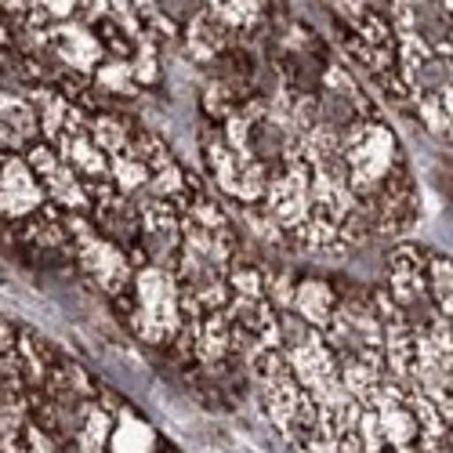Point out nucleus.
I'll return each instance as SVG.
<instances>
[{
  "label": "nucleus",
  "mask_w": 453,
  "mask_h": 453,
  "mask_svg": "<svg viewBox=\"0 0 453 453\" xmlns=\"http://www.w3.org/2000/svg\"><path fill=\"white\" fill-rule=\"evenodd\" d=\"M142 305H145L142 319H153L160 334L174 326V287L164 273H145L142 276Z\"/></svg>",
  "instance_id": "3"
},
{
  "label": "nucleus",
  "mask_w": 453,
  "mask_h": 453,
  "mask_svg": "<svg viewBox=\"0 0 453 453\" xmlns=\"http://www.w3.org/2000/svg\"><path fill=\"white\" fill-rule=\"evenodd\" d=\"M432 287H435L439 305L449 312V265H446V261H435V265H432Z\"/></svg>",
  "instance_id": "14"
},
{
  "label": "nucleus",
  "mask_w": 453,
  "mask_h": 453,
  "mask_svg": "<svg viewBox=\"0 0 453 453\" xmlns=\"http://www.w3.org/2000/svg\"><path fill=\"white\" fill-rule=\"evenodd\" d=\"M388 157H392V134L381 131V127H366L359 134V142L352 145V153H349L352 171L363 181H377V178H381L388 171Z\"/></svg>",
  "instance_id": "1"
},
{
  "label": "nucleus",
  "mask_w": 453,
  "mask_h": 453,
  "mask_svg": "<svg viewBox=\"0 0 453 453\" xmlns=\"http://www.w3.org/2000/svg\"><path fill=\"white\" fill-rule=\"evenodd\" d=\"M36 203H41V188H36L33 174L19 160L4 164V171H0V207L8 214H26Z\"/></svg>",
  "instance_id": "2"
},
{
  "label": "nucleus",
  "mask_w": 453,
  "mask_h": 453,
  "mask_svg": "<svg viewBox=\"0 0 453 453\" xmlns=\"http://www.w3.org/2000/svg\"><path fill=\"white\" fill-rule=\"evenodd\" d=\"M81 243H84V257L91 273L109 287V290H120L124 280H127V261L112 250L109 243H98L95 236H88V229H81Z\"/></svg>",
  "instance_id": "4"
},
{
  "label": "nucleus",
  "mask_w": 453,
  "mask_h": 453,
  "mask_svg": "<svg viewBox=\"0 0 453 453\" xmlns=\"http://www.w3.org/2000/svg\"><path fill=\"white\" fill-rule=\"evenodd\" d=\"M269 200H273V211H276V218H283V221H301V218H305V211H309L305 174H301V171H294L290 178H280V181L273 185Z\"/></svg>",
  "instance_id": "5"
},
{
  "label": "nucleus",
  "mask_w": 453,
  "mask_h": 453,
  "mask_svg": "<svg viewBox=\"0 0 453 453\" xmlns=\"http://www.w3.org/2000/svg\"><path fill=\"white\" fill-rule=\"evenodd\" d=\"M0 453H19V449H12V446H8V442H4V446H0Z\"/></svg>",
  "instance_id": "21"
},
{
  "label": "nucleus",
  "mask_w": 453,
  "mask_h": 453,
  "mask_svg": "<svg viewBox=\"0 0 453 453\" xmlns=\"http://www.w3.org/2000/svg\"><path fill=\"white\" fill-rule=\"evenodd\" d=\"M98 81L112 84L117 91H127V65H109V69H102V73H98Z\"/></svg>",
  "instance_id": "17"
},
{
  "label": "nucleus",
  "mask_w": 453,
  "mask_h": 453,
  "mask_svg": "<svg viewBox=\"0 0 453 453\" xmlns=\"http://www.w3.org/2000/svg\"><path fill=\"white\" fill-rule=\"evenodd\" d=\"M29 131H33V117L26 112V105L0 95V134H4L8 142H19Z\"/></svg>",
  "instance_id": "7"
},
{
  "label": "nucleus",
  "mask_w": 453,
  "mask_h": 453,
  "mask_svg": "<svg viewBox=\"0 0 453 453\" xmlns=\"http://www.w3.org/2000/svg\"><path fill=\"white\" fill-rule=\"evenodd\" d=\"M157 188H160V193H171V188H178V171H164V178H157Z\"/></svg>",
  "instance_id": "19"
},
{
  "label": "nucleus",
  "mask_w": 453,
  "mask_h": 453,
  "mask_svg": "<svg viewBox=\"0 0 453 453\" xmlns=\"http://www.w3.org/2000/svg\"><path fill=\"white\" fill-rule=\"evenodd\" d=\"M62 41L73 44V51H65V55L77 62V65H91V62L98 58V44L91 41L84 29H62Z\"/></svg>",
  "instance_id": "11"
},
{
  "label": "nucleus",
  "mask_w": 453,
  "mask_h": 453,
  "mask_svg": "<svg viewBox=\"0 0 453 453\" xmlns=\"http://www.w3.org/2000/svg\"><path fill=\"white\" fill-rule=\"evenodd\" d=\"M117 178H120V185H127V188H134V185H142V181H145V171H142L138 164H127V160H117Z\"/></svg>",
  "instance_id": "16"
},
{
  "label": "nucleus",
  "mask_w": 453,
  "mask_h": 453,
  "mask_svg": "<svg viewBox=\"0 0 453 453\" xmlns=\"http://www.w3.org/2000/svg\"><path fill=\"white\" fill-rule=\"evenodd\" d=\"M330 290L323 283H305L297 287V309L309 323H326L330 319Z\"/></svg>",
  "instance_id": "6"
},
{
  "label": "nucleus",
  "mask_w": 453,
  "mask_h": 453,
  "mask_svg": "<svg viewBox=\"0 0 453 453\" xmlns=\"http://www.w3.org/2000/svg\"><path fill=\"white\" fill-rule=\"evenodd\" d=\"M345 385H349V392H356L363 403H373V395H377V377H373V370H366V366H359V363H352V366L345 370Z\"/></svg>",
  "instance_id": "12"
},
{
  "label": "nucleus",
  "mask_w": 453,
  "mask_h": 453,
  "mask_svg": "<svg viewBox=\"0 0 453 453\" xmlns=\"http://www.w3.org/2000/svg\"><path fill=\"white\" fill-rule=\"evenodd\" d=\"M44 8H48L51 15H65V12L73 8V0H44Z\"/></svg>",
  "instance_id": "20"
},
{
  "label": "nucleus",
  "mask_w": 453,
  "mask_h": 453,
  "mask_svg": "<svg viewBox=\"0 0 453 453\" xmlns=\"http://www.w3.org/2000/svg\"><path fill=\"white\" fill-rule=\"evenodd\" d=\"M363 421V432H366V446L370 449H381V435H377V418L373 413H366V418H359Z\"/></svg>",
  "instance_id": "18"
},
{
  "label": "nucleus",
  "mask_w": 453,
  "mask_h": 453,
  "mask_svg": "<svg viewBox=\"0 0 453 453\" xmlns=\"http://www.w3.org/2000/svg\"><path fill=\"white\" fill-rule=\"evenodd\" d=\"M65 160L73 164V167H81L84 174H102V153H95L91 149V142H84L81 138V131H73V134H65Z\"/></svg>",
  "instance_id": "8"
},
{
  "label": "nucleus",
  "mask_w": 453,
  "mask_h": 453,
  "mask_svg": "<svg viewBox=\"0 0 453 453\" xmlns=\"http://www.w3.org/2000/svg\"><path fill=\"white\" fill-rule=\"evenodd\" d=\"M381 425H385V432H388V439L399 446V449H406V442L413 439V432H418V425L410 421V413L403 410V406H385L381 410Z\"/></svg>",
  "instance_id": "9"
},
{
  "label": "nucleus",
  "mask_w": 453,
  "mask_h": 453,
  "mask_svg": "<svg viewBox=\"0 0 453 453\" xmlns=\"http://www.w3.org/2000/svg\"><path fill=\"white\" fill-rule=\"evenodd\" d=\"M95 134H98V145H105L109 153H117V149L127 142V131H124L120 124H112V120H98Z\"/></svg>",
  "instance_id": "13"
},
{
  "label": "nucleus",
  "mask_w": 453,
  "mask_h": 453,
  "mask_svg": "<svg viewBox=\"0 0 453 453\" xmlns=\"http://www.w3.org/2000/svg\"><path fill=\"white\" fill-rule=\"evenodd\" d=\"M117 449L120 453H153V435L142 421H127L120 432H117Z\"/></svg>",
  "instance_id": "10"
},
{
  "label": "nucleus",
  "mask_w": 453,
  "mask_h": 453,
  "mask_svg": "<svg viewBox=\"0 0 453 453\" xmlns=\"http://www.w3.org/2000/svg\"><path fill=\"white\" fill-rule=\"evenodd\" d=\"M203 352L207 356H221L225 352V323L221 319H211L203 326Z\"/></svg>",
  "instance_id": "15"
}]
</instances>
